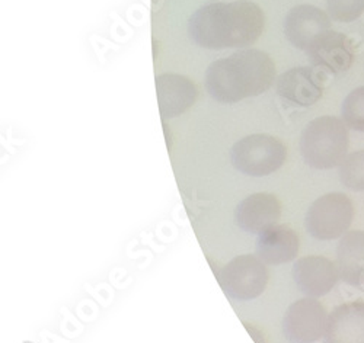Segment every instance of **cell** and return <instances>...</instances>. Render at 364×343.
<instances>
[{
  "instance_id": "18",
  "label": "cell",
  "mask_w": 364,
  "mask_h": 343,
  "mask_svg": "<svg viewBox=\"0 0 364 343\" xmlns=\"http://www.w3.org/2000/svg\"><path fill=\"white\" fill-rule=\"evenodd\" d=\"M341 114L348 129L364 133V86L350 92L343 102Z\"/></svg>"
},
{
  "instance_id": "2",
  "label": "cell",
  "mask_w": 364,
  "mask_h": 343,
  "mask_svg": "<svg viewBox=\"0 0 364 343\" xmlns=\"http://www.w3.org/2000/svg\"><path fill=\"white\" fill-rule=\"evenodd\" d=\"M276 80L272 58L254 48H244L211 63L205 72L208 95L222 104H236L258 97Z\"/></svg>"
},
{
  "instance_id": "16",
  "label": "cell",
  "mask_w": 364,
  "mask_h": 343,
  "mask_svg": "<svg viewBox=\"0 0 364 343\" xmlns=\"http://www.w3.org/2000/svg\"><path fill=\"white\" fill-rule=\"evenodd\" d=\"M337 268L346 284H364V232H347L337 247Z\"/></svg>"
},
{
  "instance_id": "14",
  "label": "cell",
  "mask_w": 364,
  "mask_h": 343,
  "mask_svg": "<svg viewBox=\"0 0 364 343\" xmlns=\"http://www.w3.org/2000/svg\"><path fill=\"white\" fill-rule=\"evenodd\" d=\"M300 240L297 233L286 224H276L261 234L255 241V255L265 265H283L297 258Z\"/></svg>"
},
{
  "instance_id": "7",
  "label": "cell",
  "mask_w": 364,
  "mask_h": 343,
  "mask_svg": "<svg viewBox=\"0 0 364 343\" xmlns=\"http://www.w3.org/2000/svg\"><path fill=\"white\" fill-rule=\"evenodd\" d=\"M328 317L325 307L316 298H300L286 310L283 334L290 343H315L325 336Z\"/></svg>"
},
{
  "instance_id": "4",
  "label": "cell",
  "mask_w": 364,
  "mask_h": 343,
  "mask_svg": "<svg viewBox=\"0 0 364 343\" xmlns=\"http://www.w3.org/2000/svg\"><path fill=\"white\" fill-rule=\"evenodd\" d=\"M287 159L284 143L269 134H251L240 138L230 148L233 168L252 178H262L277 172Z\"/></svg>"
},
{
  "instance_id": "11",
  "label": "cell",
  "mask_w": 364,
  "mask_h": 343,
  "mask_svg": "<svg viewBox=\"0 0 364 343\" xmlns=\"http://www.w3.org/2000/svg\"><path fill=\"white\" fill-rule=\"evenodd\" d=\"M277 95L294 107H311L323 95V77L312 67H294L276 82Z\"/></svg>"
},
{
  "instance_id": "19",
  "label": "cell",
  "mask_w": 364,
  "mask_h": 343,
  "mask_svg": "<svg viewBox=\"0 0 364 343\" xmlns=\"http://www.w3.org/2000/svg\"><path fill=\"white\" fill-rule=\"evenodd\" d=\"M326 6L333 21L353 22L364 12V0H326Z\"/></svg>"
},
{
  "instance_id": "3",
  "label": "cell",
  "mask_w": 364,
  "mask_h": 343,
  "mask_svg": "<svg viewBox=\"0 0 364 343\" xmlns=\"http://www.w3.org/2000/svg\"><path fill=\"white\" fill-rule=\"evenodd\" d=\"M350 144L348 127L337 116H319L303 129L300 153L303 160L314 169H332L347 158Z\"/></svg>"
},
{
  "instance_id": "12",
  "label": "cell",
  "mask_w": 364,
  "mask_h": 343,
  "mask_svg": "<svg viewBox=\"0 0 364 343\" xmlns=\"http://www.w3.org/2000/svg\"><path fill=\"white\" fill-rule=\"evenodd\" d=\"M331 29V18L312 5H299L289 11L284 19L287 40L300 50H306L312 41Z\"/></svg>"
},
{
  "instance_id": "10",
  "label": "cell",
  "mask_w": 364,
  "mask_h": 343,
  "mask_svg": "<svg viewBox=\"0 0 364 343\" xmlns=\"http://www.w3.org/2000/svg\"><path fill=\"white\" fill-rule=\"evenodd\" d=\"M282 209V202L276 195L257 192L239 202L235 211V222L242 232L258 236L279 224Z\"/></svg>"
},
{
  "instance_id": "6",
  "label": "cell",
  "mask_w": 364,
  "mask_h": 343,
  "mask_svg": "<svg viewBox=\"0 0 364 343\" xmlns=\"http://www.w3.org/2000/svg\"><path fill=\"white\" fill-rule=\"evenodd\" d=\"M218 279L228 297L251 301L264 294L269 275L267 265L257 255H240L218 272Z\"/></svg>"
},
{
  "instance_id": "13",
  "label": "cell",
  "mask_w": 364,
  "mask_h": 343,
  "mask_svg": "<svg viewBox=\"0 0 364 343\" xmlns=\"http://www.w3.org/2000/svg\"><path fill=\"white\" fill-rule=\"evenodd\" d=\"M158 104L162 118H175L190 109L198 97L196 83L187 76L164 73L156 77Z\"/></svg>"
},
{
  "instance_id": "5",
  "label": "cell",
  "mask_w": 364,
  "mask_h": 343,
  "mask_svg": "<svg viewBox=\"0 0 364 343\" xmlns=\"http://www.w3.org/2000/svg\"><path fill=\"white\" fill-rule=\"evenodd\" d=\"M353 218L351 200L346 194L331 192L312 202L305 217V226L308 233L318 240H336L348 232Z\"/></svg>"
},
{
  "instance_id": "17",
  "label": "cell",
  "mask_w": 364,
  "mask_h": 343,
  "mask_svg": "<svg viewBox=\"0 0 364 343\" xmlns=\"http://www.w3.org/2000/svg\"><path fill=\"white\" fill-rule=\"evenodd\" d=\"M340 180L351 191H364V150L347 154L340 165Z\"/></svg>"
},
{
  "instance_id": "15",
  "label": "cell",
  "mask_w": 364,
  "mask_h": 343,
  "mask_svg": "<svg viewBox=\"0 0 364 343\" xmlns=\"http://www.w3.org/2000/svg\"><path fill=\"white\" fill-rule=\"evenodd\" d=\"M323 337L326 343H364V301L333 308Z\"/></svg>"
},
{
  "instance_id": "8",
  "label": "cell",
  "mask_w": 364,
  "mask_h": 343,
  "mask_svg": "<svg viewBox=\"0 0 364 343\" xmlns=\"http://www.w3.org/2000/svg\"><path fill=\"white\" fill-rule=\"evenodd\" d=\"M315 67L331 75H341L351 69L355 60V48L351 40L336 31H326L306 48Z\"/></svg>"
},
{
  "instance_id": "1",
  "label": "cell",
  "mask_w": 364,
  "mask_h": 343,
  "mask_svg": "<svg viewBox=\"0 0 364 343\" xmlns=\"http://www.w3.org/2000/svg\"><path fill=\"white\" fill-rule=\"evenodd\" d=\"M265 16L250 0L208 4L197 9L188 22L191 40L207 50L247 48L262 34Z\"/></svg>"
},
{
  "instance_id": "9",
  "label": "cell",
  "mask_w": 364,
  "mask_h": 343,
  "mask_svg": "<svg viewBox=\"0 0 364 343\" xmlns=\"http://www.w3.org/2000/svg\"><path fill=\"white\" fill-rule=\"evenodd\" d=\"M291 275L297 288L306 297L318 298L332 291L340 273L337 263L323 256H305L294 262Z\"/></svg>"
}]
</instances>
